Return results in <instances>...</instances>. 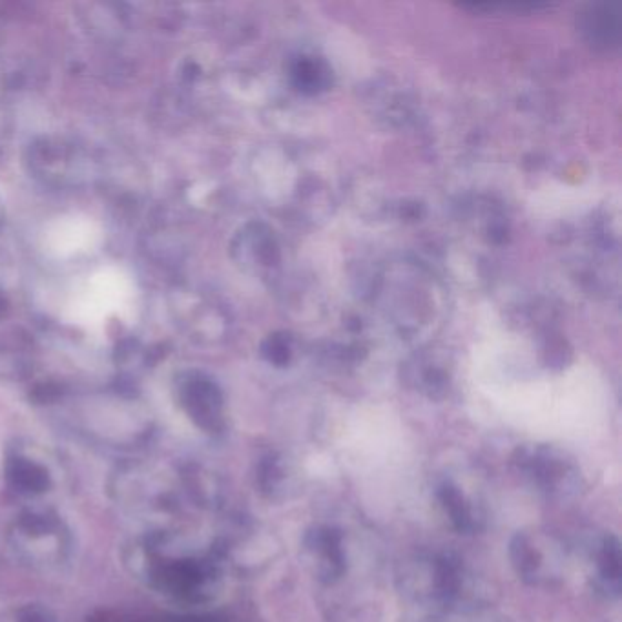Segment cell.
Instances as JSON below:
<instances>
[{
  "mask_svg": "<svg viewBox=\"0 0 622 622\" xmlns=\"http://www.w3.org/2000/svg\"><path fill=\"white\" fill-rule=\"evenodd\" d=\"M398 586L411 608L427 613L429 619L442 615L457 597L460 573L447 555H424L405 562Z\"/></svg>",
  "mask_w": 622,
  "mask_h": 622,
  "instance_id": "1",
  "label": "cell"
},
{
  "mask_svg": "<svg viewBox=\"0 0 622 622\" xmlns=\"http://www.w3.org/2000/svg\"><path fill=\"white\" fill-rule=\"evenodd\" d=\"M526 477L551 498L573 497L581 488V471L571 458L550 446L520 451L515 460Z\"/></svg>",
  "mask_w": 622,
  "mask_h": 622,
  "instance_id": "2",
  "label": "cell"
},
{
  "mask_svg": "<svg viewBox=\"0 0 622 622\" xmlns=\"http://www.w3.org/2000/svg\"><path fill=\"white\" fill-rule=\"evenodd\" d=\"M303 557L323 584L340 581L347 570L343 535L332 526H314L303 537Z\"/></svg>",
  "mask_w": 622,
  "mask_h": 622,
  "instance_id": "3",
  "label": "cell"
},
{
  "mask_svg": "<svg viewBox=\"0 0 622 622\" xmlns=\"http://www.w3.org/2000/svg\"><path fill=\"white\" fill-rule=\"evenodd\" d=\"M183 404L197 426L210 433H218L223 427V398L218 387L205 378H190L183 385Z\"/></svg>",
  "mask_w": 622,
  "mask_h": 622,
  "instance_id": "4",
  "label": "cell"
},
{
  "mask_svg": "<svg viewBox=\"0 0 622 622\" xmlns=\"http://www.w3.org/2000/svg\"><path fill=\"white\" fill-rule=\"evenodd\" d=\"M509 559L519 579L526 584L539 586L546 581V571H544L546 555L542 553L529 533L519 531L513 535V539L509 542Z\"/></svg>",
  "mask_w": 622,
  "mask_h": 622,
  "instance_id": "5",
  "label": "cell"
},
{
  "mask_svg": "<svg viewBox=\"0 0 622 622\" xmlns=\"http://www.w3.org/2000/svg\"><path fill=\"white\" fill-rule=\"evenodd\" d=\"M597 588L610 599H617L622 588L621 542L615 535L602 540L597 551Z\"/></svg>",
  "mask_w": 622,
  "mask_h": 622,
  "instance_id": "6",
  "label": "cell"
},
{
  "mask_svg": "<svg viewBox=\"0 0 622 622\" xmlns=\"http://www.w3.org/2000/svg\"><path fill=\"white\" fill-rule=\"evenodd\" d=\"M438 500L442 504V508L447 513V517L451 520L453 528L458 533L469 535L478 529V517L475 508L471 506V502L467 500L466 495L462 493V489L457 484H453L451 480H446L438 486Z\"/></svg>",
  "mask_w": 622,
  "mask_h": 622,
  "instance_id": "7",
  "label": "cell"
},
{
  "mask_svg": "<svg viewBox=\"0 0 622 622\" xmlns=\"http://www.w3.org/2000/svg\"><path fill=\"white\" fill-rule=\"evenodd\" d=\"M613 6H597L588 15V22L584 26V30L590 33L591 42L601 44V46H610L619 42V13H612Z\"/></svg>",
  "mask_w": 622,
  "mask_h": 622,
  "instance_id": "8",
  "label": "cell"
},
{
  "mask_svg": "<svg viewBox=\"0 0 622 622\" xmlns=\"http://www.w3.org/2000/svg\"><path fill=\"white\" fill-rule=\"evenodd\" d=\"M285 484V467L283 460L276 453L261 458L258 466V486L265 497L274 498Z\"/></svg>",
  "mask_w": 622,
  "mask_h": 622,
  "instance_id": "9",
  "label": "cell"
},
{
  "mask_svg": "<svg viewBox=\"0 0 622 622\" xmlns=\"http://www.w3.org/2000/svg\"><path fill=\"white\" fill-rule=\"evenodd\" d=\"M15 477L19 480L22 488L26 489H39L46 484L44 473L32 464H19Z\"/></svg>",
  "mask_w": 622,
  "mask_h": 622,
  "instance_id": "10",
  "label": "cell"
}]
</instances>
